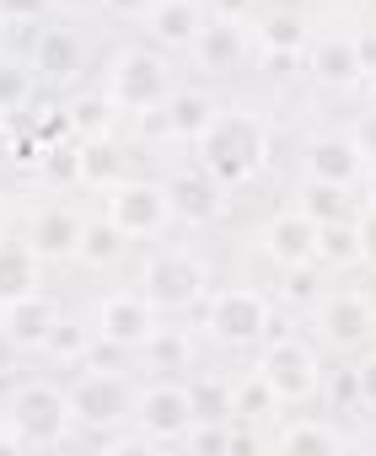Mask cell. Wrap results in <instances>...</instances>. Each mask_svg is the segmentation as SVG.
<instances>
[{"mask_svg":"<svg viewBox=\"0 0 376 456\" xmlns=\"http://www.w3.org/2000/svg\"><path fill=\"white\" fill-rule=\"evenodd\" d=\"M269 156H274V129H269V118L253 113V108H226V102H221V113L210 118V129L194 140V161H200L226 193L258 183L264 167H269Z\"/></svg>","mask_w":376,"mask_h":456,"instance_id":"1","label":"cell"},{"mask_svg":"<svg viewBox=\"0 0 376 456\" xmlns=\"http://www.w3.org/2000/svg\"><path fill=\"white\" fill-rule=\"evenodd\" d=\"M135 290L161 312V317H200L210 301V269L188 248H156L135 269Z\"/></svg>","mask_w":376,"mask_h":456,"instance_id":"2","label":"cell"},{"mask_svg":"<svg viewBox=\"0 0 376 456\" xmlns=\"http://www.w3.org/2000/svg\"><path fill=\"white\" fill-rule=\"evenodd\" d=\"M108 102L119 108V118H145L156 113L167 97H172V60L156 49V44H124L108 65H102V81Z\"/></svg>","mask_w":376,"mask_h":456,"instance_id":"3","label":"cell"},{"mask_svg":"<svg viewBox=\"0 0 376 456\" xmlns=\"http://www.w3.org/2000/svg\"><path fill=\"white\" fill-rule=\"evenodd\" d=\"M0 419H6L17 451H49V445H65V440L76 435L70 397H65V387H54V381H17V387L6 392Z\"/></svg>","mask_w":376,"mask_h":456,"instance_id":"4","label":"cell"},{"mask_svg":"<svg viewBox=\"0 0 376 456\" xmlns=\"http://www.w3.org/2000/svg\"><path fill=\"white\" fill-rule=\"evenodd\" d=\"M269 317H274V296L253 290V285H221L210 290V301L200 306V328L216 349L248 354L269 338Z\"/></svg>","mask_w":376,"mask_h":456,"instance_id":"5","label":"cell"},{"mask_svg":"<svg viewBox=\"0 0 376 456\" xmlns=\"http://www.w3.org/2000/svg\"><path fill=\"white\" fill-rule=\"evenodd\" d=\"M253 370L280 392V403H285V408H301V403L323 397V354H317V344H312V338H301V333H285V338L258 344Z\"/></svg>","mask_w":376,"mask_h":456,"instance_id":"6","label":"cell"},{"mask_svg":"<svg viewBox=\"0 0 376 456\" xmlns=\"http://www.w3.org/2000/svg\"><path fill=\"white\" fill-rule=\"evenodd\" d=\"M312 317V333L323 349L333 354H360L365 344H376V296L371 290H355V285H328L323 301L307 312Z\"/></svg>","mask_w":376,"mask_h":456,"instance_id":"7","label":"cell"},{"mask_svg":"<svg viewBox=\"0 0 376 456\" xmlns=\"http://www.w3.org/2000/svg\"><path fill=\"white\" fill-rule=\"evenodd\" d=\"M65 397H70V419H76L81 435L119 429V424H129V413H135V387H129V376H124V370H102L97 360L81 365V376L65 387Z\"/></svg>","mask_w":376,"mask_h":456,"instance_id":"8","label":"cell"},{"mask_svg":"<svg viewBox=\"0 0 376 456\" xmlns=\"http://www.w3.org/2000/svg\"><path fill=\"white\" fill-rule=\"evenodd\" d=\"M129 424L140 429L145 445H183L188 424H194L188 381H183V376H151L145 387H135V413H129Z\"/></svg>","mask_w":376,"mask_h":456,"instance_id":"9","label":"cell"},{"mask_svg":"<svg viewBox=\"0 0 376 456\" xmlns=\"http://www.w3.org/2000/svg\"><path fill=\"white\" fill-rule=\"evenodd\" d=\"M102 215L119 225V232L140 248L156 242L167 225H172V204H167V183L161 177H124L102 193Z\"/></svg>","mask_w":376,"mask_h":456,"instance_id":"10","label":"cell"},{"mask_svg":"<svg viewBox=\"0 0 376 456\" xmlns=\"http://www.w3.org/2000/svg\"><path fill=\"white\" fill-rule=\"evenodd\" d=\"M28 60H33L44 92H76L81 76H86V33L65 17H49V22L33 28Z\"/></svg>","mask_w":376,"mask_h":456,"instance_id":"11","label":"cell"},{"mask_svg":"<svg viewBox=\"0 0 376 456\" xmlns=\"http://www.w3.org/2000/svg\"><path fill=\"white\" fill-rule=\"evenodd\" d=\"M301 70L312 86L323 92H360L371 65H365V49H360V33L349 28H328V33H312V44L301 49Z\"/></svg>","mask_w":376,"mask_h":456,"instance_id":"12","label":"cell"},{"mask_svg":"<svg viewBox=\"0 0 376 456\" xmlns=\"http://www.w3.org/2000/svg\"><path fill=\"white\" fill-rule=\"evenodd\" d=\"M92 333H97V344H108V349H119V354H140V344L156 333V322H161V312L135 290V285H124V290H108V296H97V306H92Z\"/></svg>","mask_w":376,"mask_h":456,"instance_id":"13","label":"cell"},{"mask_svg":"<svg viewBox=\"0 0 376 456\" xmlns=\"http://www.w3.org/2000/svg\"><path fill=\"white\" fill-rule=\"evenodd\" d=\"M167 204H172V225H188V232H205V225H221L226 215V188L200 167V161H183L167 177Z\"/></svg>","mask_w":376,"mask_h":456,"instance_id":"14","label":"cell"},{"mask_svg":"<svg viewBox=\"0 0 376 456\" xmlns=\"http://www.w3.org/2000/svg\"><path fill=\"white\" fill-rule=\"evenodd\" d=\"M188 65H194L205 81H232L253 65V33L242 22H221L210 17L194 38V49H188Z\"/></svg>","mask_w":376,"mask_h":456,"instance_id":"15","label":"cell"},{"mask_svg":"<svg viewBox=\"0 0 376 456\" xmlns=\"http://www.w3.org/2000/svg\"><path fill=\"white\" fill-rule=\"evenodd\" d=\"M60 317H65L60 301L44 296V290L17 296V301H0V349H12V354H38Z\"/></svg>","mask_w":376,"mask_h":456,"instance_id":"16","label":"cell"},{"mask_svg":"<svg viewBox=\"0 0 376 456\" xmlns=\"http://www.w3.org/2000/svg\"><path fill=\"white\" fill-rule=\"evenodd\" d=\"M253 248H258V258L274 264V269L301 264V258H317V225H312L296 204H285V209H274L258 232H253Z\"/></svg>","mask_w":376,"mask_h":456,"instance_id":"17","label":"cell"},{"mask_svg":"<svg viewBox=\"0 0 376 456\" xmlns=\"http://www.w3.org/2000/svg\"><path fill=\"white\" fill-rule=\"evenodd\" d=\"M216 113H221V102H216L205 86H172V97H167L156 113H145V118L161 129V140L194 151V140L210 129V118H216Z\"/></svg>","mask_w":376,"mask_h":456,"instance_id":"18","label":"cell"},{"mask_svg":"<svg viewBox=\"0 0 376 456\" xmlns=\"http://www.w3.org/2000/svg\"><path fill=\"white\" fill-rule=\"evenodd\" d=\"M81 225H86V215L76 209V204H65V199H54V204H44V209H33V220H28V242H33V253L44 258V264H76V242H81Z\"/></svg>","mask_w":376,"mask_h":456,"instance_id":"19","label":"cell"},{"mask_svg":"<svg viewBox=\"0 0 376 456\" xmlns=\"http://www.w3.org/2000/svg\"><path fill=\"white\" fill-rule=\"evenodd\" d=\"M205 22H210L205 0H156L145 12V44H156L161 54H188Z\"/></svg>","mask_w":376,"mask_h":456,"instance_id":"20","label":"cell"},{"mask_svg":"<svg viewBox=\"0 0 376 456\" xmlns=\"http://www.w3.org/2000/svg\"><path fill=\"white\" fill-rule=\"evenodd\" d=\"M360 435L339 424V413H285L269 429L274 451H349Z\"/></svg>","mask_w":376,"mask_h":456,"instance_id":"21","label":"cell"},{"mask_svg":"<svg viewBox=\"0 0 376 456\" xmlns=\"http://www.w3.org/2000/svg\"><path fill=\"white\" fill-rule=\"evenodd\" d=\"M124 177H129V145L119 134H86V140H76V188L81 193H108Z\"/></svg>","mask_w":376,"mask_h":456,"instance_id":"22","label":"cell"},{"mask_svg":"<svg viewBox=\"0 0 376 456\" xmlns=\"http://www.w3.org/2000/svg\"><path fill=\"white\" fill-rule=\"evenodd\" d=\"M301 177H323V183H349L360 188L365 177V156L355 151V140L339 129V134H312L301 145Z\"/></svg>","mask_w":376,"mask_h":456,"instance_id":"23","label":"cell"},{"mask_svg":"<svg viewBox=\"0 0 376 456\" xmlns=\"http://www.w3.org/2000/svg\"><path fill=\"white\" fill-rule=\"evenodd\" d=\"M248 33H253V54H301L317 28H312V17L296 12V6H264Z\"/></svg>","mask_w":376,"mask_h":456,"instance_id":"24","label":"cell"},{"mask_svg":"<svg viewBox=\"0 0 376 456\" xmlns=\"http://www.w3.org/2000/svg\"><path fill=\"white\" fill-rule=\"evenodd\" d=\"M140 365L151 376H188L200 365V344H194V333L177 328V322H156V333L140 344Z\"/></svg>","mask_w":376,"mask_h":456,"instance_id":"25","label":"cell"},{"mask_svg":"<svg viewBox=\"0 0 376 456\" xmlns=\"http://www.w3.org/2000/svg\"><path fill=\"white\" fill-rule=\"evenodd\" d=\"M290 204L312 220V225H333V220H355L360 215V188L349 183H323V177H301Z\"/></svg>","mask_w":376,"mask_h":456,"instance_id":"26","label":"cell"},{"mask_svg":"<svg viewBox=\"0 0 376 456\" xmlns=\"http://www.w3.org/2000/svg\"><path fill=\"white\" fill-rule=\"evenodd\" d=\"M129 248H135V242L119 232L108 215H86L81 242H76V264H81L86 274H108V269H119V264L129 258Z\"/></svg>","mask_w":376,"mask_h":456,"instance_id":"27","label":"cell"},{"mask_svg":"<svg viewBox=\"0 0 376 456\" xmlns=\"http://www.w3.org/2000/svg\"><path fill=\"white\" fill-rule=\"evenodd\" d=\"M44 290V258L33 253L28 237L6 232L0 237V301H17V296H33Z\"/></svg>","mask_w":376,"mask_h":456,"instance_id":"28","label":"cell"},{"mask_svg":"<svg viewBox=\"0 0 376 456\" xmlns=\"http://www.w3.org/2000/svg\"><path fill=\"white\" fill-rule=\"evenodd\" d=\"M328 285H333V274H328L317 258H301V264L274 269V301H280L285 312H312Z\"/></svg>","mask_w":376,"mask_h":456,"instance_id":"29","label":"cell"},{"mask_svg":"<svg viewBox=\"0 0 376 456\" xmlns=\"http://www.w3.org/2000/svg\"><path fill=\"white\" fill-rule=\"evenodd\" d=\"M285 413H290V408L280 403V392H274V387H269L258 370H242V376H232V419L274 429Z\"/></svg>","mask_w":376,"mask_h":456,"instance_id":"30","label":"cell"},{"mask_svg":"<svg viewBox=\"0 0 376 456\" xmlns=\"http://www.w3.org/2000/svg\"><path fill=\"white\" fill-rule=\"evenodd\" d=\"M38 97H44V86H38L33 60L6 49V54H0V118H22Z\"/></svg>","mask_w":376,"mask_h":456,"instance_id":"31","label":"cell"},{"mask_svg":"<svg viewBox=\"0 0 376 456\" xmlns=\"http://www.w3.org/2000/svg\"><path fill=\"white\" fill-rule=\"evenodd\" d=\"M92 349H97L92 322H86V317H60V322H54V333L44 338V349H38V354L70 370V365H86V360H92Z\"/></svg>","mask_w":376,"mask_h":456,"instance_id":"32","label":"cell"},{"mask_svg":"<svg viewBox=\"0 0 376 456\" xmlns=\"http://www.w3.org/2000/svg\"><path fill=\"white\" fill-rule=\"evenodd\" d=\"M65 108H70V124H76V140H86V134H119V108L108 102L102 86L70 92Z\"/></svg>","mask_w":376,"mask_h":456,"instance_id":"33","label":"cell"},{"mask_svg":"<svg viewBox=\"0 0 376 456\" xmlns=\"http://www.w3.org/2000/svg\"><path fill=\"white\" fill-rule=\"evenodd\" d=\"M183 381H188V403H194V419H232V376L194 365Z\"/></svg>","mask_w":376,"mask_h":456,"instance_id":"34","label":"cell"},{"mask_svg":"<svg viewBox=\"0 0 376 456\" xmlns=\"http://www.w3.org/2000/svg\"><path fill=\"white\" fill-rule=\"evenodd\" d=\"M317 264L328 274H344L360 264V232L355 220H333V225H317Z\"/></svg>","mask_w":376,"mask_h":456,"instance_id":"35","label":"cell"},{"mask_svg":"<svg viewBox=\"0 0 376 456\" xmlns=\"http://www.w3.org/2000/svg\"><path fill=\"white\" fill-rule=\"evenodd\" d=\"M44 188H76V145H49L44 151V161H38V172H33Z\"/></svg>","mask_w":376,"mask_h":456,"instance_id":"36","label":"cell"},{"mask_svg":"<svg viewBox=\"0 0 376 456\" xmlns=\"http://www.w3.org/2000/svg\"><path fill=\"white\" fill-rule=\"evenodd\" d=\"M355 392H360V413H376V344H365L355 360Z\"/></svg>","mask_w":376,"mask_h":456,"instance_id":"37","label":"cell"},{"mask_svg":"<svg viewBox=\"0 0 376 456\" xmlns=\"http://www.w3.org/2000/svg\"><path fill=\"white\" fill-rule=\"evenodd\" d=\"M205 12L221 17V22H242V28H253V17L264 12V0H205Z\"/></svg>","mask_w":376,"mask_h":456,"instance_id":"38","label":"cell"},{"mask_svg":"<svg viewBox=\"0 0 376 456\" xmlns=\"http://www.w3.org/2000/svg\"><path fill=\"white\" fill-rule=\"evenodd\" d=\"M0 17L6 22H49L54 0H0Z\"/></svg>","mask_w":376,"mask_h":456,"instance_id":"39","label":"cell"},{"mask_svg":"<svg viewBox=\"0 0 376 456\" xmlns=\"http://www.w3.org/2000/svg\"><path fill=\"white\" fill-rule=\"evenodd\" d=\"M344 134L355 140V151L365 156V172H371V167H376V113L365 108V113H360V118H355V124H349Z\"/></svg>","mask_w":376,"mask_h":456,"instance_id":"40","label":"cell"},{"mask_svg":"<svg viewBox=\"0 0 376 456\" xmlns=\"http://www.w3.org/2000/svg\"><path fill=\"white\" fill-rule=\"evenodd\" d=\"M355 232H360V264L376 269V204H365V209L355 215Z\"/></svg>","mask_w":376,"mask_h":456,"instance_id":"41","label":"cell"},{"mask_svg":"<svg viewBox=\"0 0 376 456\" xmlns=\"http://www.w3.org/2000/svg\"><path fill=\"white\" fill-rule=\"evenodd\" d=\"M151 6H156V0H97V12L113 17V22H145Z\"/></svg>","mask_w":376,"mask_h":456,"instance_id":"42","label":"cell"},{"mask_svg":"<svg viewBox=\"0 0 376 456\" xmlns=\"http://www.w3.org/2000/svg\"><path fill=\"white\" fill-rule=\"evenodd\" d=\"M12 145H17V124L0 118V167H12Z\"/></svg>","mask_w":376,"mask_h":456,"instance_id":"43","label":"cell"},{"mask_svg":"<svg viewBox=\"0 0 376 456\" xmlns=\"http://www.w3.org/2000/svg\"><path fill=\"white\" fill-rule=\"evenodd\" d=\"M12 232V199H6V188H0V237Z\"/></svg>","mask_w":376,"mask_h":456,"instance_id":"44","label":"cell"},{"mask_svg":"<svg viewBox=\"0 0 376 456\" xmlns=\"http://www.w3.org/2000/svg\"><path fill=\"white\" fill-rule=\"evenodd\" d=\"M365 108H371V113H376V70H371V76H365Z\"/></svg>","mask_w":376,"mask_h":456,"instance_id":"45","label":"cell"},{"mask_svg":"<svg viewBox=\"0 0 376 456\" xmlns=\"http://www.w3.org/2000/svg\"><path fill=\"white\" fill-rule=\"evenodd\" d=\"M6 49H12V22L0 17V54H6Z\"/></svg>","mask_w":376,"mask_h":456,"instance_id":"46","label":"cell"},{"mask_svg":"<svg viewBox=\"0 0 376 456\" xmlns=\"http://www.w3.org/2000/svg\"><path fill=\"white\" fill-rule=\"evenodd\" d=\"M0 451H17V440H12V429H6V419H0Z\"/></svg>","mask_w":376,"mask_h":456,"instance_id":"47","label":"cell"},{"mask_svg":"<svg viewBox=\"0 0 376 456\" xmlns=\"http://www.w3.org/2000/svg\"><path fill=\"white\" fill-rule=\"evenodd\" d=\"M371 33H376V17H371Z\"/></svg>","mask_w":376,"mask_h":456,"instance_id":"48","label":"cell"}]
</instances>
